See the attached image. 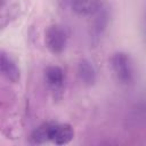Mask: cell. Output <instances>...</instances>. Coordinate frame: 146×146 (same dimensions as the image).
I'll return each mask as SVG.
<instances>
[{
    "label": "cell",
    "instance_id": "cell-1",
    "mask_svg": "<svg viewBox=\"0 0 146 146\" xmlns=\"http://www.w3.org/2000/svg\"><path fill=\"white\" fill-rule=\"evenodd\" d=\"M111 65L113 72L121 83L128 84L133 80V71L130 57L122 51L115 52L111 58Z\"/></svg>",
    "mask_w": 146,
    "mask_h": 146
},
{
    "label": "cell",
    "instance_id": "cell-2",
    "mask_svg": "<svg viewBox=\"0 0 146 146\" xmlns=\"http://www.w3.org/2000/svg\"><path fill=\"white\" fill-rule=\"evenodd\" d=\"M46 46L52 54H60L67 42V35L64 29L59 25H50L46 31Z\"/></svg>",
    "mask_w": 146,
    "mask_h": 146
},
{
    "label": "cell",
    "instance_id": "cell-3",
    "mask_svg": "<svg viewBox=\"0 0 146 146\" xmlns=\"http://www.w3.org/2000/svg\"><path fill=\"white\" fill-rule=\"evenodd\" d=\"M48 137L49 141H52L56 145H66L73 139L74 130L67 123L49 122Z\"/></svg>",
    "mask_w": 146,
    "mask_h": 146
},
{
    "label": "cell",
    "instance_id": "cell-4",
    "mask_svg": "<svg viewBox=\"0 0 146 146\" xmlns=\"http://www.w3.org/2000/svg\"><path fill=\"white\" fill-rule=\"evenodd\" d=\"M0 68L2 75L10 82H17L19 80V68L17 67L16 63L5 52H1V60H0Z\"/></svg>",
    "mask_w": 146,
    "mask_h": 146
},
{
    "label": "cell",
    "instance_id": "cell-5",
    "mask_svg": "<svg viewBox=\"0 0 146 146\" xmlns=\"http://www.w3.org/2000/svg\"><path fill=\"white\" fill-rule=\"evenodd\" d=\"M102 0H72V9L81 16L94 15L99 11Z\"/></svg>",
    "mask_w": 146,
    "mask_h": 146
},
{
    "label": "cell",
    "instance_id": "cell-6",
    "mask_svg": "<svg viewBox=\"0 0 146 146\" xmlns=\"http://www.w3.org/2000/svg\"><path fill=\"white\" fill-rule=\"evenodd\" d=\"M78 74L80 80L84 83V84H94V82L96 81V72L94 66L91 65L90 62L82 59L79 65H78Z\"/></svg>",
    "mask_w": 146,
    "mask_h": 146
},
{
    "label": "cell",
    "instance_id": "cell-7",
    "mask_svg": "<svg viewBox=\"0 0 146 146\" xmlns=\"http://www.w3.org/2000/svg\"><path fill=\"white\" fill-rule=\"evenodd\" d=\"M44 79L50 87L59 88L64 82V72L58 66H48L44 70Z\"/></svg>",
    "mask_w": 146,
    "mask_h": 146
},
{
    "label": "cell",
    "instance_id": "cell-8",
    "mask_svg": "<svg viewBox=\"0 0 146 146\" xmlns=\"http://www.w3.org/2000/svg\"><path fill=\"white\" fill-rule=\"evenodd\" d=\"M48 129H49V122H44L41 125H39L36 129H34L30 136L31 143L32 144H44L49 141Z\"/></svg>",
    "mask_w": 146,
    "mask_h": 146
}]
</instances>
